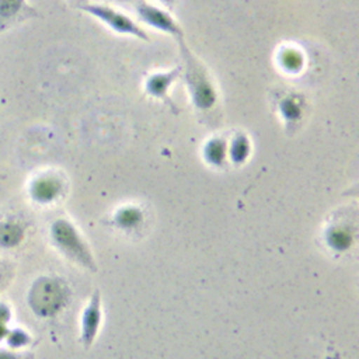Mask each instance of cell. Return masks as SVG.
<instances>
[{"instance_id":"6da1fadb","label":"cell","mask_w":359,"mask_h":359,"mask_svg":"<svg viewBox=\"0 0 359 359\" xmlns=\"http://www.w3.org/2000/svg\"><path fill=\"white\" fill-rule=\"evenodd\" d=\"M182 57V79L189 100L198 111H209L217 101V90L206 66L187 46L185 41L178 43Z\"/></svg>"},{"instance_id":"7a4b0ae2","label":"cell","mask_w":359,"mask_h":359,"mask_svg":"<svg viewBox=\"0 0 359 359\" xmlns=\"http://www.w3.org/2000/svg\"><path fill=\"white\" fill-rule=\"evenodd\" d=\"M52 244L67 259L86 268L87 271L97 272V264L90 245L81 237L80 231L67 219H56L49 229Z\"/></svg>"},{"instance_id":"3957f363","label":"cell","mask_w":359,"mask_h":359,"mask_svg":"<svg viewBox=\"0 0 359 359\" xmlns=\"http://www.w3.org/2000/svg\"><path fill=\"white\" fill-rule=\"evenodd\" d=\"M67 292L69 289L60 279L41 276L31 285L27 302L35 316L52 317L65 307L67 302Z\"/></svg>"},{"instance_id":"277c9868","label":"cell","mask_w":359,"mask_h":359,"mask_svg":"<svg viewBox=\"0 0 359 359\" xmlns=\"http://www.w3.org/2000/svg\"><path fill=\"white\" fill-rule=\"evenodd\" d=\"M77 10L94 17L98 20L101 24H104L107 28L111 31L119 34V35H126V36H133L142 41H150V36L147 31L130 15L126 13L115 8L114 6H109L107 3H91L87 1L77 7Z\"/></svg>"},{"instance_id":"5b68a950","label":"cell","mask_w":359,"mask_h":359,"mask_svg":"<svg viewBox=\"0 0 359 359\" xmlns=\"http://www.w3.org/2000/svg\"><path fill=\"white\" fill-rule=\"evenodd\" d=\"M133 7L139 20L146 25L172 36L178 43L185 41L184 28L174 18L170 10L147 0H135Z\"/></svg>"},{"instance_id":"8992f818","label":"cell","mask_w":359,"mask_h":359,"mask_svg":"<svg viewBox=\"0 0 359 359\" xmlns=\"http://www.w3.org/2000/svg\"><path fill=\"white\" fill-rule=\"evenodd\" d=\"M36 17L41 14L28 0H0V34Z\"/></svg>"},{"instance_id":"52a82bcc","label":"cell","mask_w":359,"mask_h":359,"mask_svg":"<svg viewBox=\"0 0 359 359\" xmlns=\"http://www.w3.org/2000/svg\"><path fill=\"white\" fill-rule=\"evenodd\" d=\"M182 76V66H175L167 72H158V73H153L150 74L146 80H144V91L147 95H150L151 98L156 100H161L163 102L168 104L170 108H172L175 111L174 102L168 95V90L171 88V86Z\"/></svg>"},{"instance_id":"ba28073f","label":"cell","mask_w":359,"mask_h":359,"mask_svg":"<svg viewBox=\"0 0 359 359\" xmlns=\"http://www.w3.org/2000/svg\"><path fill=\"white\" fill-rule=\"evenodd\" d=\"M102 320V306L101 294L98 290H94L86 309L81 316V342L84 348H90L97 338Z\"/></svg>"},{"instance_id":"9c48e42d","label":"cell","mask_w":359,"mask_h":359,"mask_svg":"<svg viewBox=\"0 0 359 359\" xmlns=\"http://www.w3.org/2000/svg\"><path fill=\"white\" fill-rule=\"evenodd\" d=\"M29 198L41 205L50 203L60 194V182L50 174H41L31 180L28 185Z\"/></svg>"},{"instance_id":"30bf717a","label":"cell","mask_w":359,"mask_h":359,"mask_svg":"<svg viewBox=\"0 0 359 359\" xmlns=\"http://www.w3.org/2000/svg\"><path fill=\"white\" fill-rule=\"evenodd\" d=\"M25 236V224L17 217L8 216L0 219V247L6 250L15 248Z\"/></svg>"},{"instance_id":"8fae6325","label":"cell","mask_w":359,"mask_h":359,"mask_svg":"<svg viewBox=\"0 0 359 359\" xmlns=\"http://www.w3.org/2000/svg\"><path fill=\"white\" fill-rule=\"evenodd\" d=\"M279 65L289 73L299 72L303 66V55L294 46H285L279 52Z\"/></svg>"},{"instance_id":"7c38bea8","label":"cell","mask_w":359,"mask_h":359,"mask_svg":"<svg viewBox=\"0 0 359 359\" xmlns=\"http://www.w3.org/2000/svg\"><path fill=\"white\" fill-rule=\"evenodd\" d=\"M226 154V142L220 137H213L205 144V157L213 163L217 164L223 160Z\"/></svg>"},{"instance_id":"4fadbf2b","label":"cell","mask_w":359,"mask_h":359,"mask_svg":"<svg viewBox=\"0 0 359 359\" xmlns=\"http://www.w3.org/2000/svg\"><path fill=\"white\" fill-rule=\"evenodd\" d=\"M250 142L245 135H237L230 146V156L234 161H241L248 156Z\"/></svg>"},{"instance_id":"5bb4252c","label":"cell","mask_w":359,"mask_h":359,"mask_svg":"<svg viewBox=\"0 0 359 359\" xmlns=\"http://www.w3.org/2000/svg\"><path fill=\"white\" fill-rule=\"evenodd\" d=\"M300 100H296L294 97H287L280 104V112L287 121H294L300 116L302 112V104Z\"/></svg>"},{"instance_id":"9a60e30c","label":"cell","mask_w":359,"mask_h":359,"mask_svg":"<svg viewBox=\"0 0 359 359\" xmlns=\"http://www.w3.org/2000/svg\"><path fill=\"white\" fill-rule=\"evenodd\" d=\"M4 339L10 348H22V346L28 345L29 334L27 331H24L22 328H14V330L7 331Z\"/></svg>"},{"instance_id":"2e32d148","label":"cell","mask_w":359,"mask_h":359,"mask_svg":"<svg viewBox=\"0 0 359 359\" xmlns=\"http://www.w3.org/2000/svg\"><path fill=\"white\" fill-rule=\"evenodd\" d=\"M10 317H11V311H10L8 304L0 303V341L4 339V337L8 331L7 324L10 321Z\"/></svg>"},{"instance_id":"e0dca14e","label":"cell","mask_w":359,"mask_h":359,"mask_svg":"<svg viewBox=\"0 0 359 359\" xmlns=\"http://www.w3.org/2000/svg\"><path fill=\"white\" fill-rule=\"evenodd\" d=\"M157 1H158V4H160L161 7H164V8H167V10H172L178 0H157Z\"/></svg>"},{"instance_id":"ac0fdd59","label":"cell","mask_w":359,"mask_h":359,"mask_svg":"<svg viewBox=\"0 0 359 359\" xmlns=\"http://www.w3.org/2000/svg\"><path fill=\"white\" fill-rule=\"evenodd\" d=\"M69 4H72L73 7H80L81 4H84V3H87V1H90V0H66Z\"/></svg>"},{"instance_id":"d6986e66","label":"cell","mask_w":359,"mask_h":359,"mask_svg":"<svg viewBox=\"0 0 359 359\" xmlns=\"http://www.w3.org/2000/svg\"><path fill=\"white\" fill-rule=\"evenodd\" d=\"M104 1H112V3H118V4H130V3H135V0H104Z\"/></svg>"},{"instance_id":"ffe728a7","label":"cell","mask_w":359,"mask_h":359,"mask_svg":"<svg viewBox=\"0 0 359 359\" xmlns=\"http://www.w3.org/2000/svg\"><path fill=\"white\" fill-rule=\"evenodd\" d=\"M0 178H4V175H3V174H0Z\"/></svg>"}]
</instances>
